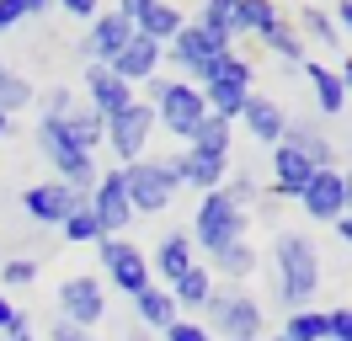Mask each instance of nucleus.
Segmentation results:
<instances>
[{
	"label": "nucleus",
	"instance_id": "18",
	"mask_svg": "<svg viewBox=\"0 0 352 341\" xmlns=\"http://www.w3.org/2000/svg\"><path fill=\"white\" fill-rule=\"evenodd\" d=\"M235 123L245 128V133H251V139H256V144H283V128H288V112H283V102H278V96H262V91H251V102L241 107V118H235Z\"/></svg>",
	"mask_w": 352,
	"mask_h": 341
},
{
	"label": "nucleus",
	"instance_id": "2",
	"mask_svg": "<svg viewBox=\"0 0 352 341\" xmlns=\"http://www.w3.org/2000/svg\"><path fill=\"white\" fill-rule=\"evenodd\" d=\"M262 325H267L262 304L241 283H219L214 298L203 304V331L214 341H262Z\"/></svg>",
	"mask_w": 352,
	"mask_h": 341
},
{
	"label": "nucleus",
	"instance_id": "4",
	"mask_svg": "<svg viewBox=\"0 0 352 341\" xmlns=\"http://www.w3.org/2000/svg\"><path fill=\"white\" fill-rule=\"evenodd\" d=\"M203 102H208V112L214 118H241V107L251 102V91H256V69H251V59H241L235 48L230 54H219V59L208 64V75L198 80Z\"/></svg>",
	"mask_w": 352,
	"mask_h": 341
},
{
	"label": "nucleus",
	"instance_id": "37",
	"mask_svg": "<svg viewBox=\"0 0 352 341\" xmlns=\"http://www.w3.org/2000/svg\"><path fill=\"white\" fill-rule=\"evenodd\" d=\"M0 283H6V288L38 283V261H32V256H6V261H0Z\"/></svg>",
	"mask_w": 352,
	"mask_h": 341
},
{
	"label": "nucleus",
	"instance_id": "33",
	"mask_svg": "<svg viewBox=\"0 0 352 341\" xmlns=\"http://www.w3.org/2000/svg\"><path fill=\"white\" fill-rule=\"evenodd\" d=\"M38 102V91H32V80H22L11 64L0 59V112L11 118V112H22V107H32Z\"/></svg>",
	"mask_w": 352,
	"mask_h": 341
},
{
	"label": "nucleus",
	"instance_id": "19",
	"mask_svg": "<svg viewBox=\"0 0 352 341\" xmlns=\"http://www.w3.org/2000/svg\"><path fill=\"white\" fill-rule=\"evenodd\" d=\"M80 80H86V107L96 112V118H118V112L133 102V85H123L107 64H86Z\"/></svg>",
	"mask_w": 352,
	"mask_h": 341
},
{
	"label": "nucleus",
	"instance_id": "1",
	"mask_svg": "<svg viewBox=\"0 0 352 341\" xmlns=\"http://www.w3.org/2000/svg\"><path fill=\"white\" fill-rule=\"evenodd\" d=\"M272 283H278V298L288 304V315L294 309H309V298L320 294V251H315V240L299 230H278L272 240Z\"/></svg>",
	"mask_w": 352,
	"mask_h": 341
},
{
	"label": "nucleus",
	"instance_id": "12",
	"mask_svg": "<svg viewBox=\"0 0 352 341\" xmlns=\"http://www.w3.org/2000/svg\"><path fill=\"white\" fill-rule=\"evenodd\" d=\"M91 213H96V224H102V234H123L133 224V208H129V187H123V170L112 166L96 176V187H91Z\"/></svg>",
	"mask_w": 352,
	"mask_h": 341
},
{
	"label": "nucleus",
	"instance_id": "48",
	"mask_svg": "<svg viewBox=\"0 0 352 341\" xmlns=\"http://www.w3.org/2000/svg\"><path fill=\"white\" fill-rule=\"evenodd\" d=\"M336 234H342V245L352 251V213H342V219H336Z\"/></svg>",
	"mask_w": 352,
	"mask_h": 341
},
{
	"label": "nucleus",
	"instance_id": "24",
	"mask_svg": "<svg viewBox=\"0 0 352 341\" xmlns=\"http://www.w3.org/2000/svg\"><path fill=\"white\" fill-rule=\"evenodd\" d=\"M256 267H262V256H256V245H251V240H235V245H224L219 256H208V272L224 277V283H245Z\"/></svg>",
	"mask_w": 352,
	"mask_h": 341
},
{
	"label": "nucleus",
	"instance_id": "31",
	"mask_svg": "<svg viewBox=\"0 0 352 341\" xmlns=\"http://www.w3.org/2000/svg\"><path fill=\"white\" fill-rule=\"evenodd\" d=\"M65 133L86 149V155H96V149H102V139H107V118H96L91 107H75V112L65 118Z\"/></svg>",
	"mask_w": 352,
	"mask_h": 341
},
{
	"label": "nucleus",
	"instance_id": "56",
	"mask_svg": "<svg viewBox=\"0 0 352 341\" xmlns=\"http://www.w3.org/2000/svg\"><path fill=\"white\" fill-rule=\"evenodd\" d=\"M0 261H6V256H0Z\"/></svg>",
	"mask_w": 352,
	"mask_h": 341
},
{
	"label": "nucleus",
	"instance_id": "22",
	"mask_svg": "<svg viewBox=\"0 0 352 341\" xmlns=\"http://www.w3.org/2000/svg\"><path fill=\"white\" fill-rule=\"evenodd\" d=\"M214 288H219V277L208 272L203 261H192V267H187V272L176 277V283L166 288V294L176 298V315H182V309H203V304L214 298Z\"/></svg>",
	"mask_w": 352,
	"mask_h": 341
},
{
	"label": "nucleus",
	"instance_id": "53",
	"mask_svg": "<svg viewBox=\"0 0 352 341\" xmlns=\"http://www.w3.org/2000/svg\"><path fill=\"white\" fill-rule=\"evenodd\" d=\"M6 133H11V118H6V112H0V139H6Z\"/></svg>",
	"mask_w": 352,
	"mask_h": 341
},
{
	"label": "nucleus",
	"instance_id": "43",
	"mask_svg": "<svg viewBox=\"0 0 352 341\" xmlns=\"http://www.w3.org/2000/svg\"><path fill=\"white\" fill-rule=\"evenodd\" d=\"M48 341H96L86 325H69V320H54L48 325Z\"/></svg>",
	"mask_w": 352,
	"mask_h": 341
},
{
	"label": "nucleus",
	"instance_id": "5",
	"mask_svg": "<svg viewBox=\"0 0 352 341\" xmlns=\"http://www.w3.org/2000/svg\"><path fill=\"white\" fill-rule=\"evenodd\" d=\"M38 149L48 155V166H54V182H65V187H75L80 197H91V187H96V155H86V149L75 144L65 133V118H38Z\"/></svg>",
	"mask_w": 352,
	"mask_h": 341
},
{
	"label": "nucleus",
	"instance_id": "21",
	"mask_svg": "<svg viewBox=\"0 0 352 341\" xmlns=\"http://www.w3.org/2000/svg\"><path fill=\"white\" fill-rule=\"evenodd\" d=\"M315 160L299 155L294 144H272V197H294L299 203V192L309 187V176H315Z\"/></svg>",
	"mask_w": 352,
	"mask_h": 341
},
{
	"label": "nucleus",
	"instance_id": "32",
	"mask_svg": "<svg viewBox=\"0 0 352 341\" xmlns=\"http://www.w3.org/2000/svg\"><path fill=\"white\" fill-rule=\"evenodd\" d=\"M198 27H203V32H214V38H224L230 48H235V38H241V27H235V0H203Z\"/></svg>",
	"mask_w": 352,
	"mask_h": 341
},
{
	"label": "nucleus",
	"instance_id": "40",
	"mask_svg": "<svg viewBox=\"0 0 352 341\" xmlns=\"http://www.w3.org/2000/svg\"><path fill=\"white\" fill-rule=\"evenodd\" d=\"M160 336H166V341H214L208 331H203V320H187V315H176Z\"/></svg>",
	"mask_w": 352,
	"mask_h": 341
},
{
	"label": "nucleus",
	"instance_id": "26",
	"mask_svg": "<svg viewBox=\"0 0 352 341\" xmlns=\"http://www.w3.org/2000/svg\"><path fill=\"white\" fill-rule=\"evenodd\" d=\"M256 43H262L272 59H283V64H305V59H309V43L299 38V27H294L288 16L278 21V27H267V32H262Z\"/></svg>",
	"mask_w": 352,
	"mask_h": 341
},
{
	"label": "nucleus",
	"instance_id": "38",
	"mask_svg": "<svg viewBox=\"0 0 352 341\" xmlns=\"http://www.w3.org/2000/svg\"><path fill=\"white\" fill-rule=\"evenodd\" d=\"M38 107H43V118H69L75 112V91L69 85H48V91H38Z\"/></svg>",
	"mask_w": 352,
	"mask_h": 341
},
{
	"label": "nucleus",
	"instance_id": "20",
	"mask_svg": "<svg viewBox=\"0 0 352 341\" xmlns=\"http://www.w3.org/2000/svg\"><path fill=\"white\" fill-rule=\"evenodd\" d=\"M192 261H198L192 234H187V230H166V234H160V245H155V256H150V277H160V288H171Z\"/></svg>",
	"mask_w": 352,
	"mask_h": 341
},
{
	"label": "nucleus",
	"instance_id": "45",
	"mask_svg": "<svg viewBox=\"0 0 352 341\" xmlns=\"http://www.w3.org/2000/svg\"><path fill=\"white\" fill-rule=\"evenodd\" d=\"M59 11H69V16H80V21H91L96 11H102V0H54Z\"/></svg>",
	"mask_w": 352,
	"mask_h": 341
},
{
	"label": "nucleus",
	"instance_id": "14",
	"mask_svg": "<svg viewBox=\"0 0 352 341\" xmlns=\"http://www.w3.org/2000/svg\"><path fill=\"white\" fill-rule=\"evenodd\" d=\"M166 166H171V182L176 192L182 187H198V192H219L224 176H230V160H219V155H203V149H176V155H166Z\"/></svg>",
	"mask_w": 352,
	"mask_h": 341
},
{
	"label": "nucleus",
	"instance_id": "3",
	"mask_svg": "<svg viewBox=\"0 0 352 341\" xmlns=\"http://www.w3.org/2000/svg\"><path fill=\"white\" fill-rule=\"evenodd\" d=\"M245 230H251V208H241L230 192H203L198 203V219H192V245H198L203 256H219L224 245H235V240H245Z\"/></svg>",
	"mask_w": 352,
	"mask_h": 341
},
{
	"label": "nucleus",
	"instance_id": "10",
	"mask_svg": "<svg viewBox=\"0 0 352 341\" xmlns=\"http://www.w3.org/2000/svg\"><path fill=\"white\" fill-rule=\"evenodd\" d=\"M219 54H230V43L214 38V32H203L198 21H187V27H182V32L166 43V64H176V69H182L192 85L208 75V64L219 59Z\"/></svg>",
	"mask_w": 352,
	"mask_h": 341
},
{
	"label": "nucleus",
	"instance_id": "29",
	"mask_svg": "<svg viewBox=\"0 0 352 341\" xmlns=\"http://www.w3.org/2000/svg\"><path fill=\"white\" fill-rule=\"evenodd\" d=\"M187 149H203V155H219V160H230V149H235V123L208 112V118L198 123V133L187 139Z\"/></svg>",
	"mask_w": 352,
	"mask_h": 341
},
{
	"label": "nucleus",
	"instance_id": "35",
	"mask_svg": "<svg viewBox=\"0 0 352 341\" xmlns=\"http://www.w3.org/2000/svg\"><path fill=\"white\" fill-rule=\"evenodd\" d=\"M59 234H65L69 245H96V240H107L102 224H96V213H91V203H80V208L69 213L65 224H59Z\"/></svg>",
	"mask_w": 352,
	"mask_h": 341
},
{
	"label": "nucleus",
	"instance_id": "11",
	"mask_svg": "<svg viewBox=\"0 0 352 341\" xmlns=\"http://www.w3.org/2000/svg\"><path fill=\"white\" fill-rule=\"evenodd\" d=\"M102 315H107V294H102V277L80 272V277H65V283H59V320L96 331V325H102Z\"/></svg>",
	"mask_w": 352,
	"mask_h": 341
},
{
	"label": "nucleus",
	"instance_id": "9",
	"mask_svg": "<svg viewBox=\"0 0 352 341\" xmlns=\"http://www.w3.org/2000/svg\"><path fill=\"white\" fill-rule=\"evenodd\" d=\"M150 133H155V107L133 96L118 118H107V139H102V144H107L123 166H133L139 155H150Z\"/></svg>",
	"mask_w": 352,
	"mask_h": 341
},
{
	"label": "nucleus",
	"instance_id": "7",
	"mask_svg": "<svg viewBox=\"0 0 352 341\" xmlns=\"http://www.w3.org/2000/svg\"><path fill=\"white\" fill-rule=\"evenodd\" d=\"M123 170V187H129V208L133 213H166L176 197V182H171V166L166 155H139L133 166H118Z\"/></svg>",
	"mask_w": 352,
	"mask_h": 341
},
{
	"label": "nucleus",
	"instance_id": "46",
	"mask_svg": "<svg viewBox=\"0 0 352 341\" xmlns=\"http://www.w3.org/2000/svg\"><path fill=\"white\" fill-rule=\"evenodd\" d=\"M150 6H155V0H118L112 11H118V16H129V21H139L144 11H150Z\"/></svg>",
	"mask_w": 352,
	"mask_h": 341
},
{
	"label": "nucleus",
	"instance_id": "50",
	"mask_svg": "<svg viewBox=\"0 0 352 341\" xmlns=\"http://www.w3.org/2000/svg\"><path fill=\"white\" fill-rule=\"evenodd\" d=\"M336 75H342V91L352 96V59H342V69H336Z\"/></svg>",
	"mask_w": 352,
	"mask_h": 341
},
{
	"label": "nucleus",
	"instance_id": "41",
	"mask_svg": "<svg viewBox=\"0 0 352 341\" xmlns=\"http://www.w3.org/2000/svg\"><path fill=\"white\" fill-rule=\"evenodd\" d=\"M0 331H6V336H27V315L11 304V294H6V288H0Z\"/></svg>",
	"mask_w": 352,
	"mask_h": 341
},
{
	"label": "nucleus",
	"instance_id": "49",
	"mask_svg": "<svg viewBox=\"0 0 352 341\" xmlns=\"http://www.w3.org/2000/svg\"><path fill=\"white\" fill-rule=\"evenodd\" d=\"M342 203H347V213H352V170H342Z\"/></svg>",
	"mask_w": 352,
	"mask_h": 341
},
{
	"label": "nucleus",
	"instance_id": "52",
	"mask_svg": "<svg viewBox=\"0 0 352 341\" xmlns=\"http://www.w3.org/2000/svg\"><path fill=\"white\" fill-rule=\"evenodd\" d=\"M129 341H155V336L144 331V325H133V331H129Z\"/></svg>",
	"mask_w": 352,
	"mask_h": 341
},
{
	"label": "nucleus",
	"instance_id": "54",
	"mask_svg": "<svg viewBox=\"0 0 352 341\" xmlns=\"http://www.w3.org/2000/svg\"><path fill=\"white\" fill-rule=\"evenodd\" d=\"M11 341H43V336H32V331H27V336H11Z\"/></svg>",
	"mask_w": 352,
	"mask_h": 341
},
{
	"label": "nucleus",
	"instance_id": "47",
	"mask_svg": "<svg viewBox=\"0 0 352 341\" xmlns=\"http://www.w3.org/2000/svg\"><path fill=\"white\" fill-rule=\"evenodd\" d=\"M331 21H336V32H352V0H336V6H331Z\"/></svg>",
	"mask_w": 352,
	"mask_h": 341
},
{
	"label": "nucleus",
	"instance_id": "55",
	"mask_svg": "<svg viewBox=\"0 0 352 341\" xmlns=\"http://www.w3.org/2000/svg\"><path fill=\"white\" fill-rule=\"evenodd\" d=\"M262 341H288V336H262Z\"/></svg>",
	"mask_w": 352,
	"mask_h": 341
},
{
	"label": "nucleus",
	"instance_id": "16",
	"mask_svg": "<svg viewBox=\"0 0 352 341\" xmlns=\"http://www.w3.org/2000/svg\"><path fill=\"white\" fill-rule=\"evenodd\" d=\"M160 64H166V43L139 38V32H133V38L123 43V54H118L107 69H112L123 85H144V80H155V75H160Z\"/></svg>",
	"mask_w": 352,
	"mask_h": 341
},
{
	"label": "nucleus",
	"instance_id": "13",
	"mask_svg": "<svg viewBox=\"0 0 352 341\" xmlns=\"http://www.w3.org/2000/svg\"><path fill=\"white\" fill-rule=\"evenodd\" d=\"M80 203H86V197L75 187H65V182H32V187L22 192V213L32 224H48V230H59Z\"/></svg>",
	"mask_w": 352,
	"mask_h": 341
},
{
	"label": "nucleus",
	"instance_id": "27",
	"mask_svg": "<svg viewBox=\"0 0 352 341\" xmlns=\"http://www.w3.org/2000/svg\"><path fill=\"white\" fill-rule=\"evenodd\" d=\"M182 27H187V16L176 11L171 0H155L150 11H144V16L133 21V32H139V38H155V43H171L176 32H182Z\"/></svg>",
	"mask_w": 352,
	"mask_h": 341
},
{
	"label": "nucleus",
	"instance_id": "28",
	"mask_svg": "<svg viewBox=\"0 0 352 341\" xmlns=\"http://www.w3.org/2000/svg\"><path fill=\"white\" fill-rule=\"evenodd\" d=\"M283 144H294L299 155H309V160H315L320 170L336 166V149H331V139H326V133H320L315 123H288V128H283Z\"/></svg>",
	"mask_w": 352,
	"mask_h": 341
},
{
	"label": "nucleus",
	"instance_id": "34",
	"mask_svg": "<svg viewBox=\"0 0 352 341\" xmlns=\"http://www.w3.org/2000/svg\"><path fill=\"white\" fill-rule=\"evenodd\" d=\"M294 27H299V38H305V43H320V48H336V43H342V32H336L331 11H320V6H305Z\"/></svg>",
	"mask_w": 352,
	"mask_h": 341
},
{
	"label": "nucleus",
	"instance_id": "17",
	"mask_svg": "<svg viewBox=\"0 0 352 341\" xmlns=\"http://www.w3.org/2000/svg\"><path fill=\"white\" fill-rule=\"evenodd\" d=\"M299 208H305L315 224H336V219L347 213V203H342V170H336V166L315 170L309 187L299 192Z\"/></svg>",
	"mask_w": 352,
	"mask_h": 341
},
{
	"label": "nucleus",
	"instance_id": "42",
	"mask_svg": "<svg viewBox=\"0 0 352 341\" xmlns=\"http://www.w3.org/2000/svg\"><path fill=\"white\" fill-rule=\"evenodd\" d=\"M326 341H352V304L326 309Z\"/></svg>",
	"mask_w": 352,
	"mask_h": 341
},
{
	"label": "nucleus",
	"instance_id": "8",
	"mask_svg": "<svg viewBox=\"0 0 352 341\" xmlns=\"http://www.w3.org/2000/svg\"><path fill=\"white\" fill-rule=\"evenodd\" d=\"M96 261H102V272L118 294H144L155 277H150V256L133 245L129 234H107V240H96Z\"/></svg>",
	"mask_w": 352,
	"mask_h": 341
},
{
	"label": "nucleus",
	"instance_id": "6",
	"mask_svg": "<svg viewBox=\"0 0 352 341\" xmlns=\"http://www.w3.org/2000/svg\"><path fill=\"white\" fill-rule=\"evenodd\" d=\"M150 85V107H155V128H166V133H176L182 144L198 133V123L208 118V102H203V91L192 80H144Z\"/></svg>",
	"mask_w": 352,
	"mask_h": 341
},
{
	"label": "nucleus",
	"instance_id": "51",
	"mask_svg": "<svg viewBox=\"0 0 352 341\" xmlns=\"http://www.w3.org/2000/svg\"><path fill=\"white\" fill-rule=\"evenodd\" d=\"M22 6H27V16H43V11L54 6V0H22Z\"/></svg>",
	"mask_w": 352,
	"mask_h": 341
},
{
	"label": "nucleus",
	"instance_id": "15",
	"mask_svg": "<svg viewBox=\"0 0 352 341\" xmlns=\"http://www.w3.org/2000/svg\"><path fill=\"white\" fill-rule=\"evenodd\" d=\"M133 38V21L118 16V11H96L86 27V38H80V54H86V64H112L118 54H123V43Z\"/></svg>",
	"mask_w": 352,
	"mask_h": 341
},
{
	"label": "nucleus",
	"instance_id": "44",
	"mask_svg": "<svg viewBox=\"0 0 352 341\" xmlns=\"http://www.w3.org/2000/svg\"><path fill=\"white\" fill-rule=\"evenodd\" d=\"M16 21H27V6H22V0H0V38H6Z\"/></svg>",
	"mask_w": 352,
	"mask_h": 341
},
{
	"label": "nucleus",
	"instance_id": "39",
	"mask_svg": "<svg viewBox=\"0 0 352 341\" xmlns=\"http://www.w3.org/2000/svg\"><path fill=\"white\" fill-rule=\"evenodd\" d=\"M224 192H230L241 208H251V203H256V176H251V170H230V176H224Z\"/></svg>",
	"mask_w": 352,
	"mask_h": 341
},
{
	"label": "nucleus",
	"instance_id": "30",
	"mask_svg": "<svg viewBox=\"0 0 352 341\" xmlns=\"http://www.w3.org/2000/svg\"><path fill=\"white\" fill-rule=\"evenodd\" d=\"M283 21V6L278 0H235V27H241V38H262L267 27H278Z\"/></svg>",
	"mask_w": 352,
	"mask_h": 341
},
{
	"label": "nucleus",
	"instance_id": "23",
	"mask_svg": "<svg viewBox=\"0 0 352 341\" xmlns=\"http://www.w3.org/2000/svg\"><path fill=\"white\" fill-rule=\"evenodd\" d=\"M305 80H309V96H315V107H320L326 118H336V112L347 107V91H342V75H336V69H326L320 59H305Z\"/></svg>",
	"mask_w": 352,
	"mask_h": 341
},
{
	"label": "nucleus",
	"instance_id": "25",
	"mask_svg": "<svg viewBox=\"0 0 352 341\" xmlns=\"http://www.w3.org/2000/svg\"><path fill=\"white\" fill-rule=\"evenodd\" d=\"M133 315H139V325H144V331H166V325L176 320V298L166 294L160 283H150L144 294H133Z\"/></svg>",
	"mask_w": 352,
	"mask_h": 341
},
{
	"label": "nucleus",
	"instance_id": "36",
	"mask_svg": "<svg viewBox=\"0 0 352 341\" xmlns=\"http://www.w3.org/2000/svg\"><path fill=\"white\" fill-rule=\"evenodd\" d=\"M283 336L288 341H326V309H294L288 315V325H283Z\"/></svg>",
	"mask_w": 352,
	"mask_h": 341
}]
</instances>
